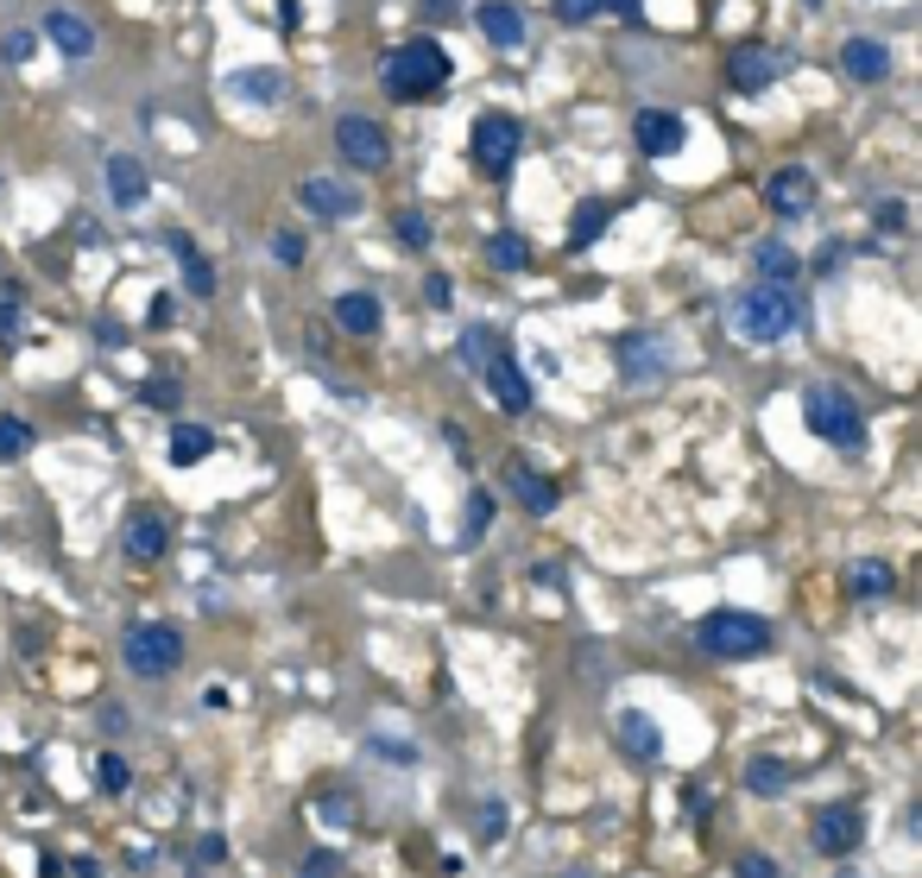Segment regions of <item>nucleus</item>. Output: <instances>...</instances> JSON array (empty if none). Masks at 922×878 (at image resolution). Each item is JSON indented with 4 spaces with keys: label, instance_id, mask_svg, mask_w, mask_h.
Here are the masks:
<instances>
[{
    "label": "nucleus",
    "instance_id": "nucleus-24",
    "mask_svg": "<svg viewBox=\"0 0 922 878\" xmlns=\"http://www.w3.org/2000/svg\"><path fill=\"white\" fill-rule=\"evenodd\" d=\"M499 348H506V342H499V329H493V323H468V329H462V342H455V361H462L468 373H480Z\"/></svg>",
    "mask_w": 922,
    "mask_h": 878
},
{
    "label": "nucleus",
    "instance_id": "nucleus-1",
    "mask_svg": "<svg viewBox=\"0 0 922 878\" xmlns=\"http://www.w3.org/2000/svg\"><path fill=\"white\" fill-rule=\"evenodd\" d=\"M726 323H733V335L740 342H752V348H771V342H790V335L803 329V297L790 292V285H746V292L726 304Z\"/></svg>",
    "mask_w": 922,
    "mask_h": 878
},
{
    "label": "nucleus",
    "instance_id": "nucleus-49",
    "mask_svg": "<svg viewBox=\"0 0 922 878\" xmlns=\"http://www.w3.org/2000/svg\"><path fill=\"white\" fill-rule=\"evenodd\" d=\"M278 26H285V32H297V0H278Z\"/></svg>",
    "mask_w": 922,
    "mask_h": 878
},
{
    "label": "nucleus",
    "instance_id": "nucleus-6",
    "mask_svg": "<svg viewBox=\"0 0 922 878\" xmlns=\"http://www.w3.org/2000/svg\"><path fill=\"white\" fill-rule=\"evenodd\" d=\"M120 658H127V670L133 677H146V683H158V677H171L177 664H184V632L165 620H146L127 632V644H120Z\"/></svg>",
    "mask_w": 922,
    "mask_h": 878
},
{
    "label": "nucleus",
    "instance_id": "nucleus-23",
    "mask_svg": "<svg viewBox=\"0 0 922 878\" xmlns=\"http://www.w3.org/2000/svg\"><path fill=\"white\" fill-rule=\"evenodd\" d=\"M335 323L348 335H374L379 329V297L374 292H341L335 297Z\"/></svg>",
    "mask_w": 922,
    "mask_h": 878
},
{
    "label": "nucleus",
    "instance_id": "nucleus-5",
    "mask_svg": "<svg viewBox=\"0 0 922 878\" xmlns=\"http://www.w3.org/2000/svg\"><path fill=\"white\" fill-rule=\"evenodd\" d=\"M676 361H683V348H676L664 329H626V335H613V367H619V379H632V386L664 379Z\"/></svg>",
    "mask_w": 922,
    "mask_h": 878
},
{
    "label": "nucleus",
    "instance_id": "nucleus-2",
    "mask_svg": "<svg viewBox=\"0 0 922 878\" xmlns=\"http://www.w3.org/2000/svg\"><path fill=\"white\" fill-rule=\"evenodd\" d=\"M443 82H449V51L436 39H412V45H398V51L379 58V89L393 101H424Z\"/></svg>",
    "mask_w": 922,
    "mask_h": 878
},
{
    "label": "nucleus",
    "instance_id": "nucleus-47",
    "mask_svg": "<svg viewBox=\"0 0 922 878\" xmlns=\"http://www.w3.org/2000/svg\"><path fill=\"white\" fill-rule=\"evenodd\" d=\"M96 342H101V348H120V342H127V329L108 316V323H96Z\"/></svg>",
    "mask_w": 922,
    "mask_h": 878
},
{
    "label": "nucleus",
    "instance_id": "nucleus-48",
    "mask_svg": "<svg viewBox=\"0 0 922 878\" xmlns=\"http://www.w3.org/2000/svg\"><path fill=\"white\" fill-rule=\"evenodd\" d=\"M146 405H177V386H171V379H165V386L152 379V386H146Z\"/></svg>",
    "mask_w": 922,
    "mask_h": 878
},
{
    "label": "nucleus",
    "instance_id": "nucleus-31",
    "mask_svg": "<svg viewBox=\"0 0 922 878\" xmlns=\"http://www.w3.org/2000/svg\"><path fill=\"white\" fill-rule=\"evenodd\" d=\"M759 273H765V285H790L796 278V254H790L784 240H765L759 247Z\"/></svg>",
    "mask_w": 922,
    "mask_h": 878
},
{
    "label": "nucleus",
    "instance_id": "nucleus-32",
    "mask_svg": "<svg viewBox=\"0 0 922 878\" xmlns=\"http://www.w3.org/2000/svg\"><path fill=\"white\" fill-rule=\"evenodd\" d=\"M310 816L329 821V828H354V797H348V790H329V797L310 802Z\"/></svg>",
    "mask_w": 922,
    "mask_h": 878
},
{
    "label": "nucleus",
    "instance_id": "nucleus-17",
    "mask_svg": "<svg viewBox=\"0 0 922 878\" xmlns=\"http://www.w3.org/2000/svg\"><path fill=\"white\" fill-rule=\"evenodd\" d=\"M506 487L525 512H556V481H544V474L531 468V462H518V455L506 462Z\"/></svg>",
    "mask_w": 922,
    "mask_h": 878
},
{
    "label": "nucleus",
    "instance_id": "nucleus-20",
    "mask_svg": "<svg viewBox=\"0 0 922 878\" xmlns=\"http://www.w3.org/2000/svg\"><path fill=\"white\" fill-rule=\"evenodd\" d=\"M841 70L853 82H884L891 77V51H884L879 39H846L841 45Z\"/></svg>",
    "mask_w": 922,
    "mask_h": 878
},
{
    "label": "nucleus",
    "instance_id": "nucleus-41",
    "mask_svg": "<svg viewBox=\"0 0 922 878\" xmlns=\"http://www.w3.org/2000/svg\"><path fill=\"white\" fill-rule=\"evenodd\" d=\"M556 13H563L569 26H582V20H594V13H601V0H556Z\"/></svg>",
    "mask_w": 922,
    "mask_h": 878
},
{
    "label": "nucleus",
    "instance_id": "nucleus-11",
    "mask_svg": "<svg viewBox=\"0 0 922 878\" xmlns=\"http://www.w3.org/2000/svg\"><path fill=\"white\" fill-rule=\"evenodd\" d=\"M632 134H638V152L645 158H676L683 152V139H688V127H683L676 108H645V115L632 120Z\"/></svg>",
    "mask_w": 922,
    "mask_h": 878
},
{
    "label": "nucleus",
    "instance_id": "nucleus-14",
    "mask_svg": "<svg viewBox=\"0 0 922 878\" xmlns=\"http://www.w3.org/2000/svg\"><path fill=\"white\" fill-rule=\"evenodd\" d=\"M613 740H619V752H626V759H638V764H651L657 752H664V733H657V721H651L645 708H619Z\"/></svg>",
    "mask_w": 922,
    "mask_h": 878
},
{
    "label": "nucleus",
    "instance_id": "nucleus-36",
    "mask_svg": "<svg viewBox=\"0 0 922 878\" xmlns=\"http://www.w3.org/2000/svg\"><path fill=\"white\" fill-rule=\"evenodd\" d=\"M487 519H493V500L487 493H474L468 500V525H462V544H480V537H487Z\"/></svg>",
    "mask_w": 922,
    "mask_h": 878
},
{
    "label": "nucleus",
    "instance_id": "nucleus-28",
    "mask_svg": "<svg viewBox=\"0 0 922 878\" xmlns=\"http://www.w3.org/2000/svg\"><path fill=\"white\" fill-rule=\"evenodd\" d=\"M209 450H216V436H209V430H197V424H177V430H171V462H177V468L202 462Z\"/></svg>",
    "mask_w": 922,
    "mask_h": 878
},
{
    "label": "nucleus",
    "instance_id": "nucleus-21",
    "mask_svg": "<svg viewBox=\"0 0 922 878\" xmlns=\"http://www.w3.org/2000/svg\"><path fill=\"white\" fill-rule=\"evenodd\" d=\"M108 196H115L120 209H139V203H146V165L127 158V152H115L108 158Z\"/></svg>",
    "mask_w": 922,
    "mask_h": 878
},
{
    "label": "nucleus",
    "instance_id": "nucleus-25",
    "mask_svg": "<svg viewBox=\"0 0 922 878\" xmlns=\"http://www.w3.org/2000/svg\"><path fill=\"white\" fill-rule=\"evenodd\" d=\"M228 89H235L240 101H278L285 96V77H278V70H235Z\"/></svg>",
    "mask_w": 922,
    "mask_h": 878
},
{
    "label": "nucleus",
    "instance_id": "nucleus-51",
    "mask_svg": "<svg viewBox=\"0 0 922 878\" xmlns=\"http://www.w3.org/2000/svg\"><path fill=\"white\" fill-rule=\"evenodd\" d=\"M809 7H822V0H809Z\"/></svg>",
    "mask_w": 922,
    "mask_h": 878
},
{
    "label": "nucleus",
    "instance_id": "nucleus-8",
    "mask_svg": "<svg viewBox=\"0 0 922 878\" xmlns=\"http://www.w3.org/2000/svg\"><path fill=\"white\" fill-rule=\"evenodd\" d=\"M335 152L348 158L354 171H386L393 165V139H386V127L367 115H341L335 120Z\"/></svg>",
    "mask_w": 922,
    "mask_h": 878
},
{
    "label": "nucleus",
    "instance_id": "nucleus-7",
    "mask_svg": "<svg viewBox=\"0 0 922 878\" xmlns=\"http://www.w3.org/2000/svg\"><path fill=\"white\" fill-rule=\"evenodd\" d=\"M518 146H525V134H518V120L512 115H480L474 120V134H468V152H474V165L487 177H506L512 165H518Z\"/></svg>",
    "mask_w": 922,
    "mask_h": 878
},
{
    "label": "nucleus",
    "instance_id": "nucleus-3",
    "mask_svg": "<svg viewBox=\"0 0 922 878\" xmlns=\"http://www.w3.org/2000/svg\"><path fill=\"white\" fill-rule=\"evenodd\" d=\"M695 639H702L707 658H759V651H771V625L746 606H714L695 625Z\"/></svg>",
    "mask_w": 922,
    "mask_h": 878
},
{
    "label": "nucleus",
    "instance_id": "nucleus-38",
    "mask_svg": "<svg viewBox=\"0 0 922 878\" xmlns=\"http://www.w3.org/2000/svg\"><path fill=\"white\" fill-rule=\"evenodd\" d=\"M903 215H910V209H903L898 196H891V203H879V215H872V221H879L884 235H903V228H910V221H903Z\"/></svg>",
    "mask_w": 922,
    "mask_h": 878
},
{
    "label": "nucleus",
    "instance_id": "nucleus-9",
    "mask_svg": "<svg viewBox=\"0 0 922 878\" xmlns=\"http://www.w3.org/2000/svg\"><path fill=\"white\" fill-rule=\"evenodd\" d=\"M809 840H815L822 859H846L865 840V816L853 809V802H827V809H815V821H809Z\"/></svg>",
    "mask_w": 922,
    "mask_h": 878
},
{
    "label": "nucleus",
    "instance_id": "nucleus-13",
    "mask_svg": "<svg viewBox=\"0 0 922 878\" xmlns=\"http://www.w3.org/2000/svg\"><path fill=\"white\" fill-rule=\"evenodd\" d=\"M480 379H487V392H493V398H499L506 411H531V373L518 367V354H512V348L493 354L487 367H480Z\"/></svg>",
    "mask_w": 922,
    "mask_h": 878
},
{
    "label": "nucleus",
    "instance_id": "nucleus-22",
    "mask_svg": "<svg viewBox=\"0 0 922 878\" xmlns=\"http://www.w3.org/2000/svg\"><path fill=\"white\" fill-rule=\"evenodd\" d=\"M165 247H171V254L184 259V285H190V297H209V292H216V266H209V259L197 254V240L177 235V228H171V235H165Z\"/></svg>",
    "mask_w": 922,
    "mask_h": 878
},
{
    "label": "nucleus",
    "instance_id": "nucleus-27",
    "mask_svg": "<svg viewBox=\"0 0 922 878\" xmlns=\"http://www.w3.org/2000/svg\"><path fill=\"white\" fill-rule=\"evenodd\" d=\"M746 790L752 797H784L790 790V764L784 759H752L746 764Z\"/></svg>",
    "mask_w": 922,
    "mask_h": 878
},
{
    "label": "nucleus",
    "instance_id": "nucleus-19",
    "mask_svg": "<svg viewBox=\"0 0 922 878\" xmlns=\"http://www.w3.org/2000/svg\"><path fill=\"white\" fill-rule=\"evenodd\" d=\"M44 39L58 45L63 58H89V51H96V26L82 20V13H44Z\"/></svg>",
    "mask_w": 922,
    "mask_h": 878
},
{
    "label": "nucleus",
    "instance_id": "nucleus-42",
    "mask_svg": "<svg viewBox=\"0 0 922 878\" xmlns=\"http://www.w3.org/2000/svg\"><path fill=\"white\" fill-rule=\"evenodd\" d=\"M32 45H39L32 32H13V39L0 45V58H7V63H26V58H32Z\"/></svg>",
    "mask_w": 922,
    "mask_h": 878
},
{
    "label": "nucleus",
    "instance_id": "nucleus-45",
    "mask_svg": "<svg viewBox=\"0 0 922 878\" xmlns=\"http://www.w3.org/2000/svg\"><path fill=\"white\" fill-rule=\"evenodd\" d=\"M272 259L297 266V259H304V240H297V235H272Z\"/></svg>",
    "mask_w": 922,
    "mask_h": 878
},
{
    "label": "nucleus",
    "instance_id": "nucleus-18",
    "mask_svg": "<svg viewBox=\"0 0 922 878\" xmlns=\"http://www.w3.org/2000/svg\"><path fill=\"white\" fill-rule=\"evenodd\" d=\"M120 544H127V556H139V563H158L165 544H171V525H165L158 512H133L127 531H120Z\"/></svg>",
    "mask_w": 922,
    "mask_h": 878
},
{
    "label": "nucleus",
    "instance_id": "nucleus-35",
    "mask_svg": "<svg viewBox=\"0 0 922 878\" xmlns=\"http://www.w3.org/2000/svg\"><path fill=\"white\" fill-rule=\"evenodd\" d=\"M96 783L108 790V797H120L127 783H133V771H127V759H115V752H101L96 759Z\"/></svg>",
    "mask_w": 922,
    "mask_h": 878
},
{
    "label": "nucleus",
    "instance_id": "nucleus-50",
    "mask_svg": "<svg viewBox=\"0 0 922 878\" xmlns=\"http://www.w3.org/2000/svg\"><path fill=\"white\" fill-rule=\"evenodd\" d=\"M424 13H430V20H449V13H455V0H424Z\"/></svg>",
    "mask_w": 922,
    "mask_h": 878
},
{
    "label": "nucleus",
    "instance_id": "nucleus-44",
    "mask_svg": "<svg viewBox=\"0 0 922 878\" xmlns=\"http://www.w3.org/2000/svg\"><path fill=\"white\" fill-rule=\"evenodd\" d=\"M601 7H613L619 26H645V0H601Z\"/></svg>",
    "mask_w": 922,
    "mask_h": 878
},
{
    "label": "nucleus",
    "instance_id": "nucleus-30",
    "mask_svg": "<svg viewBox=\"0 0 922 878\" xmlns=\"http://www.w3.org/2000/svg\"><path fill=\"white\" fill-rule=\"evenodd\" d=\"M487 259H493V273H525L531 266V247L518 235H493L487 240Z\"/></svg>",
    "mask_w": 922,
    "mask_h": 878
},
{
    "label": "nucleus",
    "instance_id": "nucleus-43",
    "mask_svg": "<svg viewBox=\"0 0 922 878\" xmlns=\"http://www.w3.org/2000/svg\"><path fill=\"white\" fill-rule=\"evenodd\" d=\"M171 323H177V297L158 292V297H152V329H171Z\"/></svg>",
    "mask_w": 922,
    "mask_h": 878
},
{
    "label": "nucleus",
    "instance_id": "nucleus-16",
    "mask_svg": "<svg viewBox=\"0 0 922 878\" xmlns=\"http://www.w3.org/2000/svg\"><path fill=\"white\" fill-rule=\"evenodd\" d=\"M474 26H480V39L512 51V45H525V13L512 7V0H480L474 7Z\"/></svg>",
    "mask_w": 922,
    "mask_h": 878
},
{
    "label": "nucleus",
    "instance_id": "nucleus-46",
    "mask_svg": "<svg viewBox=\"0 0 922 878\" xmlns=\"http://www.w3.org/2000/svg\"><path fill=\"white\" fill-rule=\"evenodd\" d=\"M221 854H228V840H221V835H202V840H197V859H202V866H221Z\"/></svg>",
    "mask_w": 922,
    "mask_h": 878
},
{
    "label": "nucleus",
    "instance_id": "nucleus-26",
    "mask_svg": "<svg viewBox=\"0 0 922 878\" xmlns=\"http://www.w3.org/2000/svg\"><path fill=\"white\" fill-rule=\"evenodd\" d=\"M607 221H613V209L601 203V196H594V203H582V209H575V228H569V247H575V254H582V247H594V240L607 235Z\"/></svg>",
    "mask_w": 922,
    "mask_h": 878
},
{
    "label": "nucleus",
    "instance_id": "nucleus-33",
    "mask_svg": "<svg viewBox=\"0 0 922 878\" xmlns=\"http://www.w3.org/2000/svg\"><path fill=\"white\" fill-rule=\"evenodd\" d=\"M398 240H405V247H417V254H424V247H430V240H436L430 215H424V209H405V215H398Z\"/></svg>",
    "mask_w": 922,
    "mask_h": 878
},
{
    "label": "nucleus",
    "instance_id": "nucleus-37",
    "mask_svg": "<svg viewBox=\"0 0 922 878\" xmlns=\"http://www.w3.org/2000/svg\"><path fill=\"white\" fill-rule=\"evenodd\" d=\"M733 878H784V872H777V859H765V854H740L733 859Z\"/></svg>",
    "mask_w": 922,
    "mask_h": 878
},
{
    "label": "nucleus",
    "instance_id": "nucleus-40",
    "mask_svg": "<svg viewBox=\"0 0 922 878\" xmlns=\"http://www.w3.org/2000/svg\"><path fill=\"white\" fill-rule=\"evenodd\" d=\"M506 835V809L499 802H480V840H499Z\"/></svg>",
    "mask_w": 922,
    "mask_h": 878
},
{
    "label": "nucleus",
    "instance_id": "nucleus-29",
    "mask_svg": "<svg viewBox=\"0 0 922 878\" xmlns=\"http://www.w3.org/2000/svg\"><path fill=\"white\" fill-rule=\"evenodd\" d=\"M846 588H853V594H865V601H884L898 582H891V569H884V563H853V569H846Z\"/></svg>",
    "mask_w": 922,
    "mask_h": 878
},
{
    "label": "nucleus",
    "instance_id": "nucleus-39",
    "mask_svg": "<svg viewBox=\"0 0 922 878\" xmlns=\"http://www.w3.org/2000/svg\"><path fill=\"white\" fill-rule=\"evenodd\" d=\"M297 878H341V859H335V854H310Z\"/></svg>",
    "mask_w": 922,
    "mask_h": 878
},
{
    "label": "nucleus",
    "instance_id": "nucleus-34",
    "mask_svg": "<svg viewBox=\"0 0 922 878\" xmlns=\"http://www.w3.org/2000/svg\"><path fill=\"white\" fill-rule=\"evenodd\" d=\"M32 450V424H20V417H0V462H13V455Z\"/></svg>",
    "mask_w": 922,
    "mask_h": 878
},
{
    "label": "nucleus",
    "instance_id": "nucleus-4",
    "mask_svg": "<svg viewBox=\"0 0 922 878\" xmlns=\"http://www.w3.org/2000/svg\"><path fill=\"white\" fill-rule=\"evenodd\" d=\"M803 424L822 436V443H834V450H860L865 443V411L846 398L841 386H809L803 392Z\"/></svg>",
    "mask_w": 922,
    "mask_h": 878
},
{
    "label": "nucleus",
    "instance_id": "nucleus-15",
    "mask_svg": "<svg viewBox=\"0 0 922 878\" xmlns=\"http://www.w3.org/2000/svg\"><path fill=\"white\" fill-rule=\"evenodd\" d=\"M765 203H771L777 215H809V209H815V177H809L803 165H784V171H771Z\"/></svg>",
    "mask_w": 922,
    "mask_h": 878
},
{
    "label": "nucleus",
    "instance_id": "nucleus-12",
    "mask_svg": "<svg viewBox=\"0 0 922 878\" xmlns=\"http://www.w3.org/2000/svg\"><path fill=\"white\" fill-rule=\"evenodd\" d=\"M297 203H304L316 221H348V215L360 209V196H354L341 177H304V184H297Z\"/></svg>",
    "mask_w": 922,
    "mask_h": 878
},
{
    "label": "nucleus",
    "instance_id": "nucleus-10",
    "mask_svg": "<svg viewBox=\"0 0 922 878\" xmlns=\"http://www.w3.org/2000/svg\"><path fill=\"white\" fill-rule=\"evenodd\" d=\"M726 70H733V89H740V96H759V89H771V82L784 77V58H777L771 45H733Z\"/></svg>",
    "mask_w": 922,
    "mask_h": 878
}]
</instances>
